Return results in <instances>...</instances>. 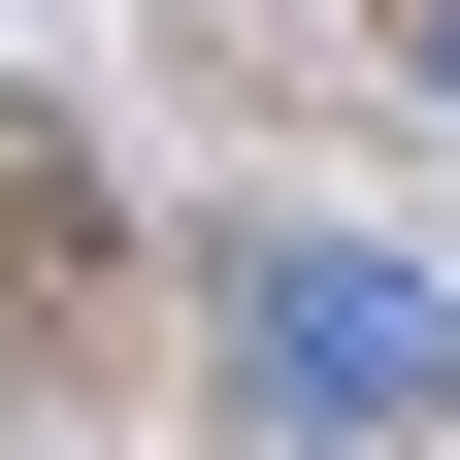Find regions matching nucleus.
Instances as JSON below:
<instances>
[{"label":"nucleus","mask_w":460,"mask_h":460,"mask_svg":"<svg viewBox=\"0 0 460 460\" xmlns=\"http://www.w3.org/2000/svg\"><path fill=\"white\" fill-rule=\"evenodd\" d=\"M460 394V296L428 263H362V230H263V263H230V428L263 460H394Z\"/></svg>","instance_id":"1"},{"label":"nucleus","mask_w":460,"mask_h":460,"mask_svg":"<svg viewBox=\"0 0 460 460\" xmlns=\"http://www.w3.org/2000/svg\"><path fill=\"white\" fill-rule=\"evenodd\" d=\"M394 66H428V99H460V0H394Z\"/></svg>","instance_id":"2"}]
</instances>
